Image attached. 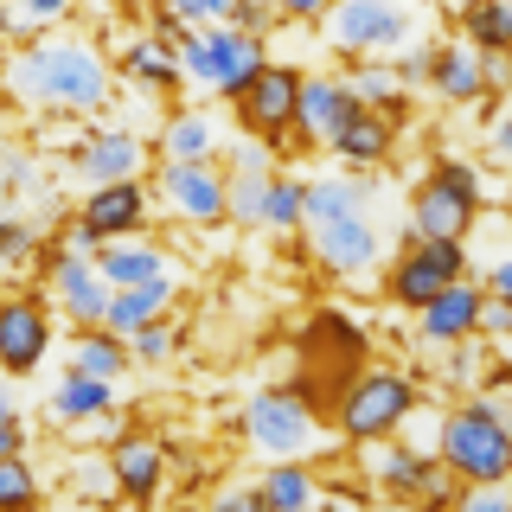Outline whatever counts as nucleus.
<instances>
[{"label": "nucleus", "mask_w": 512, "mask_h": 512, "mask_svg": "<svg viewBox=\"0 0 512 512\" xmlns=\"http://www.w3.org/2000/svg\"><path fill=\"white\" fill-rule=\"evenodd\" d=\"M308 250L320 269H333V276H365V269H378L384 256V237L372 212H340V218H314L308 224Z\"/></svg>", "instance_id": "8"}, {"label": "nucleus", "mask_w": 512, "mask_h": 512, "mask_svg": "<svg viewBox=\"0 0 512 512\" xmlns=\"http://www.w3.org/2000/svg\"><path fill=\"white\" fill-rule=\"evenodd\" d=\"M96 244H103V237H96V231H90L84 218H77L71 231H64V250H71V256H96Z\"/></svg>", "instance_id": "42"}, {"label": "nucleus", "mask_w": 512, "mask_h": 512, "mask_svg": "<svg viewBox=\"0 0 512 512\" xmlns=\"http://www.w3.org/2000/svg\"><path fill=\"white\" fill-rule=\"evenodd\" d=\"M7 90H20L39 109H103L109 103V64L84 39H32L7 64Z\"/></svg>", "instance_id": "1"}, {"label": "nucleus", "mask_w": 512, "mask_h": 512, "mask_svg": "<svg viewBox=\"0 0 512 512\" xmlns=\"http://www.w3.org/2000/svg\"><path fill=\"white\" fill-rule=\"evenodd\" d=\"M455 276H468V244L461 237H410V250L391 269V295L404 308H423L436 288H448Z\"/></svg>", "instance_id": "7"}, {"label": "nucleus", "mask_w": 512, "mask_h": 512, "mask_svg": "<svg viewBox=\"0 0 512 512\" xmlns=\"http://www.w3.org/2000/svg\"><path fill=\"white\" fill-rule=\"evenodd\" d=\"M0 90H7V64H0Z\"/></svg>", "instance_id": "49"}, {"label": "nucleus", "mask_w": 512, "mask_h": 512, "mask_svg": "<svg viewBox=\"0 0 512 512\" xmlns=\"http://www.w3.org/2000/svg\"><path fill=\"white\" fill-rule=\"evenodd\" d=\"M340 212H372V167L365 173H327V180H301V224L340 218Z\"/></svg>", "instance_id": "20"}, {"label": "nucleus", "mask_w": 512, "mask_h": 512, "mask_svg": "<svg viewBox=\"0 0 512 512\" xmlns=\"http://www.w3.org/2000/svg\"><path fill=\"white\" fill-rule=\"evenodd\" d=\"M352 109H359V96H352L346 77H301V90H295V128L308 141H327Z\"/></svg>", "instance_id": "17"}, {"label": "nucleus", "mask_w": 512, "mask_h": 512, "mask_svg": "<svg viewBox=\"0 0 512 512\" xmlns=\"http://www.w3.org/2000/svg\"><path fill=\"white\" fill-rule=\"evenodd\" d=\"M122 64H128V77H135V84H148V90H173V84H186V77H180V52H173V45H160L154 32L128 45V58H122Z\"/></svg>", "instance_id": "29"}, {"label": "nucleus", "mask_w": 512, "mask_h": 512, "mask_svg": "<svg viewBox=\"0 0 512 512\" xmlns=\"http://www.w3.org/2000/svg\"><path fill=\"white\" fill-rule=\"evenodd\" d=\"M26 500H39V480H32L26 455H7L0 461V506H26Z\"/></svg>", "instance_id": "35"}, {"label": "nucleus", "mask_w": 512, "mask_h": 512, "mask_svg": "<svg viewBox=\"0 0 512 512\" xmlns=\"http://www.w3.org/2000/svg\"><path fill=\"white\" fill-rule=\"evenodd\" d=\"M480 205H487V186L468 160H436L429 186H416L410 199V231L416 237H468Z\"/></svg>", "instance_id": "4"}, {"label": "nucleus", "mask_w": 512, "mask_h": 512, "mask_svg": "<svg viewBox=\"0 0 512 512\" xmlns=\"http://www.w3.org/2000/svg\"><path fill=\"white\" fill-rule=\"evenodd\" d=\"M244 436L256 455H308V448H320V416L301 391H263L256 404L244 410Z\"/></svg>", "instance_id": "6"}, {"label": "nucleus", "mask_w": 512, "mask_h": 512, "mask_svg": "<svg viewBox=\"0 0 512 512\" xmlns=\"http://www.w3.org/2000/svg\"><path fill=\"white\" fill-rule=\"evenodd\" d=\"M32 250H39L32 224H26V218H0V269H20Z\"/></svg>", "instance_id": "36"}, {"label": "nucleus", "mask_w": 512, "mask_h": 512, "mask_svg": "<svg viewBox=\"0 0 512 512\" xmlns=\"http://www.w3.org/2000/svg\"><path fill=\"white\" fill-rule=\"evenodd\" d=\"M173 308V276L160 269V276H148V282H128V288H109V308H103V327L109 333H135V327H148V320H160Z\"/></svg>", "instance_id": "19"}, {"label": "nucleus", "mask_w": 512, "mask_h": 512, "mask_svg": "<svg viewBox=\"0 0 512 512\" xmlns=\"http://www.w3.org/2000/svg\"><path fill=\"white\" fill-rule=\"evenodd\" d=\"M160 7H167L180 26H218V20H231L237 0H160Z\"/></svg>", "instance_id": "37"}, {"label": "nucleus", "mask_w": 512, "mask_h": 512, "mask_svg": "<svg viewBox=\"0 0 512 512\" xmlns=\"http://www.w3.org/2000/svg\"><path fill=\"white\" fill-rule=\"evenodd\" d=\"M263 224H269V231H295V224H301V180H276V173H269Z\"/></svg>", "instance_id": "33"}, {"label": "nucleus", "mask_w": 512, "mask_h": 512, "mask_svg": "<svg viewBox=\"0 0 512 512\" xmlns=\"http://www.w3.org/2000/svg\"><path fill=\"white\" fill-rule=\"evenodd\" d=\"M116 404V384L109 378H90V372H64L58 391H52V416L58 423H90V416H109Z\"/></svg>", "instance_id": "26"}, {"label": "nucleus", "mask_w": 512, "mask_h": 512, "mask_svg": "<svg viewBox=\"0 0 512 512\" xmlns=\"http://www.w3.org/2000/svg\"><path fill=\"white\" fill-rule=\"evenodd\" d=\"M480 301H487V288H480V282H474V269H468V276H455L448 288H436V295L416 308V327H423V340H429V346H455L461 333H474Z\"/></svg>", "instance_id": "12"}, {"label": "nucleus", "mask_w": 512, "mask_h": 512, "mask_svg": "<svg viewBox=\"0 0 512 512\" xmlns=\"http://www.w3.org/2000/svg\"><path fill=\"white\" fill-rule=\"evenodd\" d=\"M71 7H77V0H13V13H20L32 32H39V26H58Z\"/></svg>", "instance_id": "38"}, {"label": "nucleus", "mask_w": 512, "mask_h": 512, "mask_svg": "<svg viewBox=\"0 0 512 512\" xmlns=\"http://www.w3.org/2000/svg\"><path fill=\"white\" fill-rule=\"evenodd\" d=\"M276 13H288V20H320V13L333 7V0H269Z\"/></svg>", "instance_id": "43"}, {"label": "nucleus", "mask_w": 512, "mask_h": 512, "mask_svg": "<svg viewBox=\"0 0 512 512\" xmlns=\"http://www.w3.org/2000/svg\"><path fill=\"white\" fill-rule=\"evenodd\" d=\"M224 148V128L212 122V109H180L160 128V154L167 160H212Z\"/></svg>", "instance_id": "24"}, {"label": "nucleus", "mask_w": 512, "mask_h": 512, "mask_svg": "<svg viewBox=\"0 0 512 512\" xmlns=\"http://www.w3.org/2000/svg\"><path fill=\"white\" fill-rule=\"evenodd\" d=\"M173 52H180V77H186V84H199L212 96H237L256 71H263V39L244 32V26H231V20L192 26Z\"/></svg>", "instance_id": "3"}, {"label": "nucleus", "mask_w": 512, "mask_h": 512, "mask_svg": "<svg viewBox=\"0 0 512 512\" xmlns=\"http://www.w3.org/2000/svg\"><path fill=\"white\" fill-rule=\"evenodd\" d=\"M26 448V429H20V416H0V461L7 455H20Z\"/></svg>", "instance_id": "44"}, {"label": "nucleus", "mask_w": 512, "mask_h": 512, "mask_svg": "<svg viewBox=\"0 0 512 512\" xmlns=\"http://www.w3.org/2000/svg\"><path fill=\"white\" fill-rule=\"evenodd\" d=\"M487 295H512V263L506 256H487Z\"/></svg>", "instance_id": "45"}, {"label": "nucleus", "mask_w": 512, "mask_h": 512, "mask_svg": "<svg viewBox=\"0 0 512 512\" xmlns=\"http://www.w3.org/2000/svg\"><path fill=\"white\" fill-rule=\"evenodd\" d=\"M269 20H276V7H269V0H237V7H231V26L256 32V39L269 32Z\"/></svg>", "instance_id": "39"}, {"label": "nucleus", "mask_w": 512, "mask_h": 512, "mask_svg": "<svg viewBox=\"0 0 512 512\" xmlns=\"http://www.w3.org/2000/svg\"><path fill=\"white\" fill-rule=\"evenodd\" d=\"M436 455H442V468L468 487V480H506L512 468V429H506V416L493 410V404H461V410H448L442 423H436Z\"/></svg>", "instance_id": "2"}, {"label": "nucleus", "mask_w": 512, "mask_h": 512, "mask_svg": "<svg viewBox=\"0 0 512 512\" xmlns=\"http://www.w3.org/2000/svg\"><path fill=\"white\" fill-rule=\"evenodd\" d=\"M109 474H116V487L128 500H154L160 480H167V448L148 442V436H122L116 455H109Z\"/></svg>", "instance_id": "22"}, {"label": "nucleus", "mask_w": 512, "mask_h": 512, "mask_svg": "<svg viewBox=\"0 0 512 512\" xmlns=\"http://www.w3.org/2000/svg\"><path fill=\"white\" fill-rule=\"evenodd\" d=\"M218 506H224V512H263L256 487H231V493H218Z\"/></svg>", "instance_id": "46"}, {"label": "nucleus", "mask_w": 512, "mask_h": 512, "mask_svg": "<svg viewBox=\"0 0 512 512\" xmlns=\"http://www.w3.org/2000/svg\"><path fill=\"white\" fill-rule=\"evenodd\" d=\"M0 180H7L13 192L32 186V154H20V148H13V154H0Z\"/></svg>", "instance_id": "40"}, {"label": "nucleus", "mask_w": 512, "mask_h": 512, "mask_svg": "<svg viewBox=\"0 0 512 512\" xmlns=\"http://www.w3.org/2000/svg\"><path fill=\"white\" fill-rule=\"evenodd\" d=\"M263 192H269V173H244V167H237L231 180H224V218L263 231Z\"/></svg>", "instance_id": "31"}, {"label": "nucleus", "mask_w": 512, "mask_h": 512, "mask_svg": "<svg viewBox=\"0 0 512 512\" xmlns=\"http://www.w3.org/2000/svg\"><path fill=\"white\" fill-rule=\"evenodd\" d=\"M128 359H135V365H160V359H173V327H167V314L128 333Z\"/></svg>", "instance_id": "34"}, {"label": "nucleus", "mask_w": 512, "mask_h": 512, "mask_svg": "<svg viewBox=\"0 0 512 512\" xmlns=\"http://www.w3.org/2000/svg\"><path fill=\"white\" fill-rule=\"evenodd\" d=\"M269 160H276V154L256 148V141H237V148H231V167H244V173H269Z\"/></svg>", "instance_id": "41"}, {"label": "nucleus", "mask_w": 512, "mask_h": 512, "mask_svg": "<svg viewBox=\"0 0 512 512\" xmlns=\"http://www.w3.org/2000/svg\"><path fill=\"white\" fill-rule=\"evenodd\" d=\"M461 26H468V45H474V52H506L512 7H506V0H468V7H461Z\"/></svg>", "instance_id": "30"}, {"label": "nucleus", "mask_w": 512, "mask_h": 512, "mask_svg": "<svg viewBox=\"0 0 512 512\" xmlns=\"http://www.w3.org/2000/svg\"><path fill=\"white\" fill-rule=\"evenodd\" d=\"M416 416V384L404 372H365L340 397V436L352 442H391Z\"/></svg>", "instance_id": "5"}, {"label": "nucleus", "mask_w": 512, "mask_h": 512, "mask_svg": "<svg viewBox=\"0 0 512 512\" xmlns=\"http://www.w3.org/2000/svg\"><path fill=\"white\" fill-rule=\"evenodd\" d=\"M160 199L186 224H224V173L212 160H167L160 167Z\"/></svg>", "instance_id": "11"}, {"label": "nucleus", "mask_w": 512, "mask_h": 512, "mask_svg": "<svg viewBox=\"0 0 512 512\" xmlns=\"http://www.w3.org/2000/svg\"><path fill=\"white\" fill-rule=\"evenodd\" d=\"M45 352H52V314L32 295H7L0 301V372L26 378L45 365Z\"/></svg>", "instance_id": "10"}, {"label": "nucleus", "mask_w": 512, "mask_h": 512, "mask_svg": "<svg viewBox=\"0 0 512 512\" xmlns=\"http://www.w3.org/2000/svg\"><path fill=\"white\" fill-rule=\"evenodd\" d=\"M333 20V45L340 52H397V45H410V13L397 7V0H333L327 7Z\"/></svg>", "instance_id": "9"}, {"label": "nucleus", "mask_w": 512, "mask_h": 512, "mask_svg": "<svg viewBox=\"0 0 512 512\" xmlns=\"http://www.w3.org/2000/svg\"><path fill=\"white\" fill-rule=\"evenodd\" d=\"M327 148L340 154V160H352V167H378L384 154H391V116L384 109H352V116L327 135Z\"/></svg>", "instance_id": "23"}, {"label": "nucleus", "mask_w": 512, "mask_h": 512, "mask_svg": "<svg viewBox=\"0 0 512 512\" xmlns=\"http://www.w3.org/2000/svg\"><path fill=\"white\" fill-rule=\"evenodd\" d=\"M90 263H96V276H103L109 288H128V282L160 276V269H167V256L148 250V244H128V237H109V244H96Z\"/></svg>", "instance_id": "25"}, {"label": "nucleus", "mask_w": 512, "mask_h": 512, "mask_svg": "<svg viewBox=\"0 0 512 512\" xmlns=\"http://www.w3.org/2000/svg\"><path fill=\"white\" fill-rule=\"evenodd\" d=\"M77 218L90 224L96 237H135L141 224H148V192H141V180H109V186H90V199L77 205Z\"/></svg>", "instance_id": "14"}, {"label": "nucleus", "mask_w": 512, "mask_h": 512, "mask_svg": "<svg viewBox=\"0 0 512 512\" xmlns=\"http://www.w3.org/2000/svg\"><path fill=\"white\" fill-rule=\"evenodd\" d=\"M0 7H7V0H0Z\"/></svg>", "instance_id": "50"}, {"label": "nucleus", "mask_w": 512, "mask_h": 512, "mask_svg": "<svg viewBox=\"0 0 512 512\" xmlns=\"http://www.w3.org/2000/svg\"><path fill=\"white\" fill-rule=\"evenodd\" d=\"M52 295H58V314H64V320H77V327H103L109 282L96 276L90 256H71V250L52 256Z\"/></svg>", "instance_id": "13"}, {"label": "nucleus", "mask_w": 512, "mask_h": 512, "mask_svg": "<svg viewBox=\"0 0 512 512\" xmlns=\"http://www.w3.org/2000/svg\"><path fill=\"white\" fill-rule=\"evenodd\" d=\"M346 84H352V96H359L365 109H384V116L404 103V77L384 71V64H365V71H359V77H346Z\"/></svg>", "instance_id": "32"}, {"label": "nucleus", "mask_w": 512, "mask_h": 512, "mask_svg": "<svg viewBox=\"0 0 512 512\" xmlns=\"http://www.w3.org/2000/svg\"><path fill=\"white\" fill-rule=\"evenodd\" d=\"M77 173H84L90 186L135 180V173H141V141L128 135V128H103V135H90L84 148H77Z\"/></svg>", "instance_id": "21"}, {"label": "nucleus", "mask_w": 512, "mask_h": 512, "mask_svg": "<svg viewBox=\"0 0 512 512\" xmlns=\"http://www.w3.org/2000/svg\"><path fill=\"white\" fill-rule=\"evenodd\" d=\"M256 500H263V512H301V506H314V500H320L314 468H301V455H288V461H276V468H263Z\"/></svg>", "instance_id": "27"}, {"label": "nucleus", "mask_w": 512, "mask_h": 512, "mask_svg": "<svg viewBox=\"0 0 512 512\" xmlns=\"http://www.w3.org/2000/svg\"><path fill=\"white\" fill-rule=\"evenodd\" d=\"M0 416H20V410H13V391H7V378H0Z\"/></svg>", "instance_id": "48"}, {"label": "nucleus", "mask_w": 512, "mask_h": 512, "mask_svg": "<svg viewBox=\"0 0 512 512\" xmlns=\"http://www.w3.org/2000/svg\"><path fill=\"white\" fill-rule=\"evenodd\" d=\"M372 474L391 493H404V500H448V480H455L442 461H429L423 448H410V442L404 448H384V455L372 461Z\"/></svg>", "instance_id": "16"}, {"label": "nucleus", "mask_w": 512, "mask_h": 512, "mask_svg": "<svg viewBox=\"0 0 512 512\" xmlns=\"http://www.w3.org/2000/svg\"><path fill=\"white\" fill-rule=\"evenodd\" d=\"M295 90H301V71H288V64H269L250 77L244 90H237V103H244V122L263 128V135H276V128L295 122Z\"/></svg>", "instance_id": "15"}, {"label": "nucleus", "mask_w": 512, "mask_h": 512, "mask_svg": "<svg viewBox=\"0 0 512 512\" xmlns=\"http://www.w3.org/2000/svg\"><path fill=\"white\" fill-rule=\"evenodd\" d=\"M423 77L448 103H480V90H487V52H474V45H429Z\"/></svg>", "instance_id": "18"}, {"label": "nucleus", "mask_w": 512, "mask_h": 512, "mask_svg": "<svg viewBox=\"0 0 512 512\" xmlns=\"http://www.w3.org/2000/svg\"><path fill=\"white\" fill-rule=\"evenodd\" d=\"M128 365H135V359H128V340H122V333H109V327H84V333H77L71 372H90V378H109V384H116Z\"/></svg>", "instance_id": "28"}, {"label": "nucleus", "mask_w": 512, "mask_h": 512, "mask_svg": "<svg viewBox=\"0 0 512 512\" xmlns=\"http://www.w3.org/2000/svg\"><path fill=\"white\" fill-rule=\"evenodd\" d=\"M13 205H20V192H13L7 180H0V218H13Z\"/></svg>", "instance_id": "47"}]
</instances>
